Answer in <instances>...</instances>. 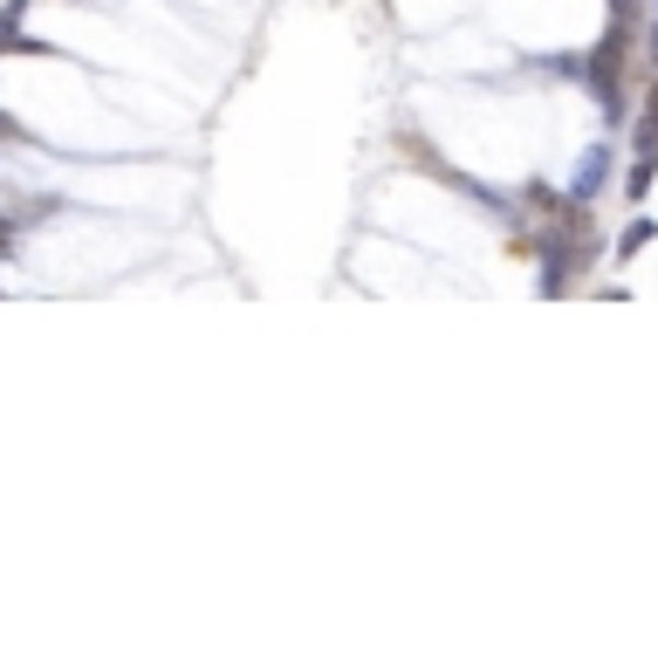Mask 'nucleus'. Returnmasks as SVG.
Listing matches in <instances>:
<instances>
[{
    "instance_id": "2",
    "label": "nucleus",
    "mask_w": 658,
    "mask_h": 651,
    "mask_svg": "<svg viewBox=\"0 0 658 651\" xmlns=\"http://www.w3.org/2000/svg\"><path fill=\"white\" fill-rule=\"evenodd\" d=\"M638 151H645V159H651V151H658V96H651V117L638 124Z\"/></svg>"
},
{
    "instance_id": "1",
    "label": "nucleus",
    "mask_w": 658,
    "mask_h": 651,
    "mask_svg": "<svg viewBox=\"0 0 658 651\" xmlns=\"http://www.w3.org/2000/svg\"><path fill=\"white\" fill-rule=\"evenodd\" d=\"M603 165H611V151L597 144L590 159H584V172H576V199H590V193H597V178H603Z\"/></svg>"
}]
</instances>
